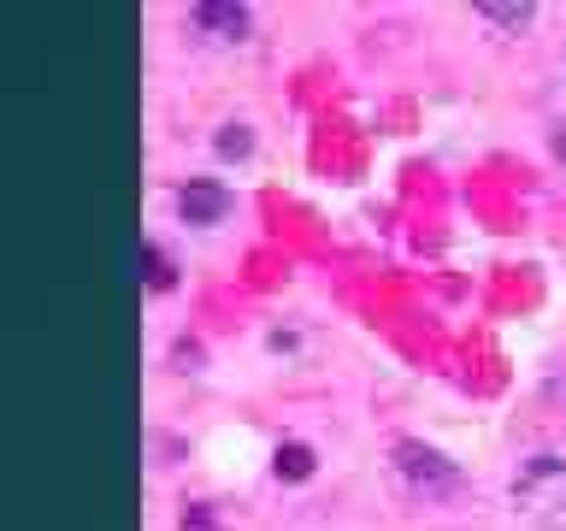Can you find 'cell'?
Instances as JSON below:
<instances>
[{"label":"cell","instance_id":"obj_8","mask_svg":"<svg viewBox=\"0 0 566 531\" xmlns=\"http://www.w3.org/2000/svg\"><path fill=\"white\" fill-rule=\"evenodd\" d=\"M184 531H212V513H184Z\"/></svg>","mask_w":566,"mask_h":531},{"label":"cell","instance_id":"obj_1","mask_svg":"<svg viewBox=\"0 0 566 531\" xmlns=\"http://www.w3.org/2000/svg\"><path fill=\"white\" fill-rule=\"evenodd\" d=\"M396 460H401V472L413 478L419 490H454V485H460V472H454L437 449H424V442H401Z\"/></svg>","mask_w":566,"mask_h":531},{"label":"cell","instance_id":"obj_6","mask_svg":"<svg viewBox=\"0 0 566 531\" xmlns=\"http://www.w3.org/2000/svg\"><path fill=\"white\" fill-rule=\"evenodd\" d=\"M248 148H254V136H248L242 124H224V131H219V154H224V159H237V154H248Z\"/></svg>","mask_w":566,"mask_h":531},{"label":"cell","instance_id":"obj_3","mask_svg":"<svg viewBox=\"0 0 566 531\" xmlns=\"http://www.w3.org/2000/svg\"><path fill=\"white\" fill-rule=\"evenodd\" d=\"M307 472H313V449H301V442L277 449V478H307Z\"/></svg>","mask_w":566,"mask_h":531},{"label":"cell","instance_id":"obj_7","mask_svg":"<svg viewBox=\"0 0 566 531\" xmlns=\"http://www.w3.org/2000/svg\"><path fill=\"white\" fill-rule=\"evenodd\" d=\"M148 278H154V290H171V272H166V254H159V248H148Z\"/></svg>","mask_w":566,"mask_h":531},{"label":"cell","instance_id":"obj_4","mask_svg":"<svg viewBox=\"0 0 566 531\" xmlns=\"http://www.w3.org/2000/svg\"><path fill=\"white\" fill-rule=\"evenodd\" d=\"M201 24H219V30H230V35H242V30H248V12H242V7H201Z\"/></svg>","mask_w":566,"mask_h":531},{"label":"cell","instance_id":"obj_5","mask_svg":"<svg viewBox=\"0 0 566 531\" xmlns=\"http://www.w3.org/2000/svg\"><path fill=\"white\" fill-rule=\"evenodd\" d=\"M478 12H484L490 24H502V30H525L531 24V7H495L490 0V7H478Z\"/></svg>","mask_w":566,"mask_h":531},{"label":"cell","instance_id":"obj_2","mask_svg":"<svg viewBox=\"0 0 566 531\" xmlns=\"http://www.w3.org/2000/svg\"><path fill=\"white\" fill-rule=\"evenodd\" d=\"M177 207H184V219H189V225H212V219H224V189L189 184L184 195H177Z\"/></svg>","mask_w":566,"mask_h":531}]
</instances>
